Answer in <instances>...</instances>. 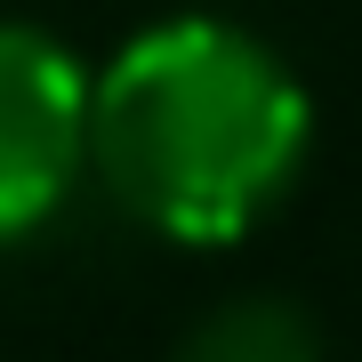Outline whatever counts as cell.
Wrapping results in <instances>:
<instances>
[{"label": "cell", "instance_id": "cell-3", "mask_svg": "<svg viewBox=\"0 0 362 362\" xmlns=\"http://www.w3.org/2000/svg\"><path fill=\"white\" fill-rule=\"evenodd\" d=\"M169 362H330V338L298 298L282 290H242L209 306L194 330L177 338Z\"/></svg>", "mask_w": 362, "mask_h": 362}, {"label": "cell", "instance_id": "cell-2", "mask_svg": "<svg viewBox=\"0 0 362 362\" xmlns=\"http://www.w3.org/2000/svg\"><path fill=\"white\" fill-rule=\"evenodd\" d=\"M89 169V73L33 25H0V242H25Z\"/></svg>", "mask_w": 362, "mask_h": 362}, {"label": "cell", "instance_id": "cell-1", "mask_svg": "<svg viewBox=\"0 0 362 362\" xmlns=\"http://www.w3.org/2000/svg\"><path fill=\"white\" fill-rule=\"evenodd\" d=\"M314 97L258 33L169 16L89 81V169L161 242L226 250L290 194Z\"/></svg>", "mask_w": 362, "mask_h": 362}]
</instances>
